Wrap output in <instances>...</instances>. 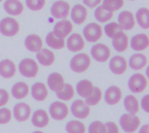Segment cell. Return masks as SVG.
Listing matches in <instances>:
<instances>
[{"instance_id":"obj_28","label":"cell","mask_w":149,"mask_h":133,"mask_svg":"<svg viewBox=\"0 0 149 133\" xmlns=\"http://www.w3.org/2000/svg\"><path fill=\"white\" fill-rule=\"evenodd\" d=\"M29 85L24 82H17L11 88V96L16 99H23L29 95Z\"/></svg>"},{"instance_id":"obj_36","label":"cell","mask_w":149,"mask_h":133,"mask_svg":"<svg viewBox=\"0 0 149 133\" xmlns=\"http://www.w3.org/2000/svg\"><path fill=\"white\" fill-rule=\"evenodd\" d=\"M113 16V13L106 10L102 5H99L94 11V17L96 18L97 21L100 23H106L109 21L110 19H112Z\"/></svg>"},{"instance_id":"obj_32","label":"cell","mask_w":149,"mask_h":133,"mask_svg":"<svg viewBox=\"0 0 149 133\" xmlns=\"http://www.w3.org/2000/svg\"><path fill=\"white\" fill-rule=\"evenodd\" d=\"M45 43L49 47L54 50H61L65 46V41L64 38H59L54 35L52 31L49 32L45 37Z\"/></svg>"},{"instance_id":"obj_10","label":"cell","mask_w":149,"mask_h":133,"mask_svg":"<svg viewBox=\"0 0 149 133\" xmlns=\"http://www.w3.org/2000/svg\"><path fill=\"white\" fill-rule=\"evenodd\" d=\"M70 4L64 0L56 1L51 7V14L54 18L65 19L70 13Z\"/></svg>"},{"instance_id":"obj_14","label":"cell","mask_w":149,"mask_h":133,"mask_svg":"<svg viewBox=\"0 0 149 133\" xmlns=\"http://www.w3.org/2000/svg\"><path fill=\"white\" fill-rule=\"evenodd\" d=\"M73 30V25L71 21L67 19H63L55 24L52 32L54 35L59 38H64L69 36Z\"/></svg>"},{"instance_id":"obj_41","label":"cell","mask_w":149,"mask_h":133,"mask_svg":"<svg viewBox=\"0 0 149 133\" xmlns=\"http://www.w3.org/2000/svg\"><path fill=\"white\" fill-rule=\"evenodd\" d=\"M12 113L10 109L6 107L0 108V125H7L10 122Z\"/></svg>"},{"instance_id":"obj_17","label":"cell","mask_w":149,"mask_h":133,"mask_svg":"<svg viewBox=\"0 0 149 133\" xmlns=\"http://www.w3.org/2000/svg\"><path fill=\"white\" fill-rule=\"evenodd\" d=\"M49 122H50V117L48 113L43 109H38L35 111L31 116V124L36 128L38 129L45 128L49 125Z\"/></svg>"},{"instance_id":"obj_2","label":"cell","mask_w":149,"mask_h":133,"mask_svg":"<svg viewBox=\"0 0 149 133\" xmlns=\"http://www.w3.org/2000/svg\"><path fill=\"white\" fill-rule=\"evenodd\" d=\"M120 125L121 129L127 133H134L141 126V118L136 114L125 113L120 118Z\"/></svg>"},{"instance_id":"obj_11","label":"cell","mask_w":149,"mask_h":133,"mask_svg":"<svg viewBox=\"0 0 149 133\" xmlns=\"http://www.w3.org/2000/svg\"><path fill=\"white\" fill-rule=\"evenodd\" d=\"M31 116V108L26 103H18L13 107V117L19 123L26 122Z\"/></svg>"},{"instance_id":"obj_40","label":"cell","mask_w":149,"mask_h":133,"mask_svg":"<svg viewBox=\"0 0 149 133\" xmlns=\"http://www.w3.org/2000/svg\"><path fill=\"white\" fill-rule=\"evenodd\" d=\"M27 7L33 11L41 10L45 5V0H25Z\"/></svg>"},{"instance_id":"obj_21","label":"cell","mask_w":149,"mask_h":133,"mask_svg":"<svg viewBox=\"0 0 149 133\" xmlns=\"http://www.w3.org/2000/svg\"><path fill=\"white\" fill-rule=\"evenodd\" d=\"M24 46L31 52H38L43 48L42 38L36 34H30L24 39Z\"/></svg>"},{"instance_id":"obj_27","label":"cell","mask_w":149,"mask_h":133,"mask_svg":"<svg viewBox=\"0 0 149 133\" xmlns=\"http://www.w3.org/2000/svg\"><path fill=\"white\" fill-rule=\"evenodd\" d=\"M3 9L11 16H18L24 11V4L19 0H5Z\"/></svg>"},{"instance_id":"obj_7","label":"cell","mask_w":149,"mask_h":133,"mask_svg":"<svg viewBox=\"0 0 149 133\" xmlns=\"http://www.w3.org/2000/svg\"><path fill=\"white\" fill-rule=\"evenodd\" d=\"M102 28L97 23H90L83 29V35L89 43H96L102 37Z\"/></svg>"},{"instance_id":"obj_1","label":"cell","mask_w":149,"mask_h":133,"mask_svg":"<svg viewBox=\"0 0 149 133\" xmlns=\"http://www.w3.org/2000/svg\"><path fill=\"white\" fill-rule=\"evenodd\" d=\"M91 65V57L86 53L74 55L70 61V68L75 73H83L86 71Z\"/></svg>"},{"instance_id":"obj_19","label":"cell","mask_w":149,"mask_h":133,"mask_svg":"<svg viewBox=\"0 0 149 133\" xmlns=\"http://www.w3.org/2000/svg\"><path fill=\"white\" fill-rule=\"evenodd\" d=\"M17 67L15 63L10 59H3L0 61V76L3 78L10 79L15 76Z\"/></svg>"},{"instance_id":"obj_18","label":"cell","mask_w":149,"mask_h":133,"mask_svg":"<svg viewBox=\"0 0 149 133\" xmlns=\"http://www.w3.org/2000/svg\"><path fill=\"white\" fill-rule=\"evenodd\" d=\"M131 48L135 51H142L148 48L149 37L145 33H139L134 35L130 42Z\"/></svg>"},{"instance_id":"obj_39","label":"cell","mask_w":149,"mask_h":133,"mask_svg":"<svg viewBox=\"0 0 149 133\" xmlns=\"http://www.w3.org/2000/svg\"><path fill=\"white\" fill-rule=\"evenodd\" d=\"M88 133H106L105 124L100 120L92 122L88 127Z\"/></svg>"},{"instance_id":"obj_20","label":"cell","mask_w":149,"mask_h":133,"mask_svg":"<svg viewBox=\"0 0 149 133\" xmlns=\"http://www.w3.org/2000/svg\"><path fill=\"white\" fill-rule=\"evenodd\" d=\"M31 97L38 102H43L48 96L47 86L42 82H37L31 88Z\"/></svg>"},{"instance_id":"obj_44","label":"cell","mask_w":149,"mask_h":133,"mask_svg":"<svg viewBox=\"0 0 149 133\" xmlns=\"http://www.w3.org/2000/svg\"><path fill=\"white\" fill-rule=\"evenodd\" d=\"M102 0H83V3L91 9H93L100 4Z\"/></svg>"},{"instance_id":"obj_48","label":"cell","mask_w":149,"mask_h":133,"mask_svg":"<svg viewBox=\"0 0 149 133\" xmlns=\"http://www.w3.org/2000/svg\"><path fill=\"white\" fill-rule=\"evenodd\" d=\"M1 1H3V0H0V2H1Z\"/></svg>"},{"instance_id":"obj_34","label":"cell","mask_w":149,"mask_h":133,"mask_svg":"<svg viewBox=\"0 0 149 133\" xmlns=\"http://www.w3.org/2000/svg\"><path fill=\"white\" fill-rule=\"evenodd\" d=\"M67 133H86V128L85 125L79 120H71L65 125Z\"/></svg>"},{"instance_id":"obj_15","label":"cell","mask_w":149,"mask_h":133,"mask_svg":"<svg viewBox=\"0 0 149 133\" xmlns=\"http://www.w3.org/2000/svg\"><path fill=\"white\" fill-rule=\"evenodd\" d=\"M118 24L123 30H130L134 28L136 20L134 15L129 10H123L119 14Z\"/></svg>"},{"instance_id":"obj_3","label":"cell","mask_w":149,"mask_h":133,"mask_svg":"<svg viewBox=\"0 0 149 133\" xmlns=\"http://www.w3.org/2000/svg\"><path fill=\"white\" fill-rule=\"evenodd\" d=\"M18 70L23 77L27 78H33L38 75L39 67L34 59L27 57L20 61L18 64Z\"/></svg>"},{"instance_id":"obj_43","label":"cell","mask_w":149,"mask_h":133,"mask_svg":"<svg viewBox=\"0 0 149 133\" xmlns=\"http://www.w3.org/2000/svg\"><path fill=\"white\" fill-rule=\"evenodd\" d=\"M105 126H106V133H120V129L114 122L109 121L105 124Z\"/></svg>"},{"instance_id":"obj_42","label":"cell","mask_w":149,"mask_h":133,"mask_svg":"<svg viewBox=\"0 0 149 133\" xmlns=\"http://www.w3.org/2000/svg\"><path fill=\"white\" fill-rule=\"evenodd\" d=\"M10 100V94L4 89H0V108L8 104Z\"/></svg>"},{"instance_id":"obj_30","label":"cell","mask_w":149,"mask_h":133,"mask_svg":"<svg viewBox=\"0 0 149 133\" xmlns=\"http://www.w3.org/2000/svg\"><path fill=\"white\" fill-rule=\"evenodd\" d=\"M124 107L127 113L136 114L140 111V103L138 98L134 95H127L124 98Z\"/></svg>"},{"instance_id":"obj_16","label":"cell","mask_w":149,"mask_h":133,"mask_svg":"<svg viewBox=\"0 0 149 133\" xmlns=\"http://www.w3.org/2000/svg\"><path fill=\"white\" fill-rule=\"evenodd\" d=\"M86 42L79 33H72L66 41V47L71 52H79L85 48Z\"/></svg>"},{"instance_id":"obj_37","label":"cell","mask_w":149,"mask_h":133,"mask_svg":"<svg viewBox=\"0 0 149 133\" xmlns=\"http://www.w3.org/2000/svg\"><path fill=\"white\" fill-rule=\"evenodd\" d=\"M103 8L110 12H114L121 9L124 5V0H102Z\"/></svg>"},{"instance_id":"obj_23","label":"cell","mask_w":149,"mask_h":133,"mask_svg":"<svg viewBox=\"0 0 149 133\" xmlns=\"http://www.w3.org/2000/svg\"><path fill=\"white\" fill-rule=\"evenodd\" d=\"M112 44L113 49L118 52H124L127 50L129 46V39L128 36L124 32L119 33L117 36H115L112 40Z\"/></svg>"},{"instance_id":"obj_6","label":"cell","mask_w":149,"mask_h":133,"mask_svg":"<svg viewBox=\"0 0 149 133\" xmlns=\"http://www.w3.org/2000/svg\"><path fill=\"white\" fill-rule=\"evenodd\" d=\"M49 113L52 119L56 121H62L68 117L69 108L65 103L54 101L49 106Z\"/></svg>"},{"instance_id":"obj_45","label":"cell","mask_w":149,"mask_h":133,"mask_svg":"<svg viewBox=\"0 0 149 133\" xmlns=\"http://www.w3.org/2000/svg\"><path fill=\"white\" fill-rule=\"evenodd\" d=\"M148 98H149V95L148 94H146L142 99H141V107H142V110L148 113L149 112V106H148Z\"/></svg>"},{"instance_id":"obj_8","label":"cell","mask_w":149,"mask_h":133,"mask_svg":"<svg viewBox=\"0 0 149 133\" xmlns=\"http://www.w3.org/2000/svg\"><path fill=\"white\" fill-rule=\"evenodd\" d=\"M91 55L95 61L105 63L110 58L111 51L105 44H96L91 48Z\"/></svg>"},{"instance_id":"obj_5","label":"cell","mask_w":149,"mask_h":133,"mask_svg":"<svg viewBox=\"0 0 149 133\" xmlns=\"http://www.w3.org/2000/svg\"><path fill=\"white\" fill-rule=\"evenodd\" d=\"M19 31V24L13 17H4L0 21V33L5 37H14Z\"/></svg>"},{"instance_id":"obj_33","label":"cell","mask_w":149,"mask_h":133,"mask_svg":"<svg viewBox=\"0 0 149 133\" xmlns=\"http://www.w3.org/2000/svg\"><path fill=\"white\" fill-rule=\"evenodd\" d=\"M149 10L147 7H142L139 9L136 12L135 17L138 24L145 30H148L149 28V20H148Z\"/></svg>"},{"instance_id":"obj_4","label":"cell","mask_w":149,"mask_h":133,"mask_svg":"<svg viewBox=\"0 0 149 133\" xmlns=\"http://www.w3.org/2000/svg\"><path fill=\"white\" fill-rule=\"evenodd\" d=\"M148 85V78L142 73L133 74L129 78L128 82H127L128 89L135 94L143 92L147 89Z\"/></svg>"},{"instance_id":"obj_35","label":"cell","mask_w":149,"mask_h":133,"mask_svg":"<svg viewBox=\"0 0 149 133\" xmlns=\"http://www.w3.org/2000/svg\"><path fill=\"white\" fill-rule=\"evenodd\" d=\"M102 97H103L102 91H101L99 87L94 86L92 94H91L88 98H86L85 102H86V105H89V106H95V105H99V103L101 101Z\"/></svg>"},{"instance_id":"obj_24","label":"cell","mask_w":149,"mask_h":133,"mask_svg":"<svg viewBox=\"0 0 149 133\" xmlns=\"http://www.w3.org/2000/svg\"><path fill=\"white\" fill-rule=\"evenodd\" d=\"M36 57L40 64L46 67L52 65L55 61L54 53L46 48H42L40 51H38L36 54Z\"/></svg>"},{"instance_id":"obj_49","label":"cell","mask_w":149,"mask_h":133,"mask_svg":"<svg viewBox=\"0 0 149 133\" xmlns=\"http://www.w3.org/2000/svg\"><path fill=\"white\" fill-rule=\"evenodd\" d=\"M131 1H134V0H131Z\"/></svg>"},{"instance_id":"obj_25","label":"cell","mask_w":149,"mask_h":133,"mask_svg":"<svg viewBox=\"0 0 149 133\" xmlns=\"http://www.w3.org/2000/svg\"><path fill=\"white\" fill-rule=\"evenodd\" d=\"M129 67L134 71H141L148 64V57L142 53L133 54L129 58Z\"/></svg>"},{"instance_id":"obj_9","label":"cell","mask_w":149,"mask_h":133,"mask_svg":"<svg viewBox=\"0 0 149 133\" xmlns=\"http://www.w3.org/2000/svg\"><path fill=\"white\" fill-rule=\"evenodd\" d=\"M71 112L73 117L79 119H85L89 117L91 109L83 99H76L71 105Z\"/></svg>"},{"instance_id":"obj_31","label":"cell","mask_w":149,"mask_h":133,"mask_svg":"<svg viewBox=\"0 0 149 133\" xmlns=\"http://www.w3.org/2000/svg\"><path fill=\"white\" fill-rule=\"evenodd\" d=\"M55 93H56V97L58 99L63 100V101H70L73 98L75 91H74V88L72 85L65 83L63 87Z\"/></svg>"},{"instance_id":"obj_38","label":"cell","mask_w":149,"mask_h":133,"mask_svg":"<svg viewBox=\"0 0 149 133\" xmlns=\"http://www.w3.org/2000/svg\"><path fill=\"white\" fill-rule=\"evenodd\" d=\"M104 30H105L106 35L112 39L115 36H117L119 33L123 31V30L121 29L120 24L116 22H111V23L107 24V25H105Z\"/></svg>"},{"instance_id":"obj_46","label":"cell","mask_w":149,"mask_h":133,"mask_svg":"<svg viewBox=\"0 0 149 133\" xmlns=\"http://www.w3.org/2000/svg\"><path fill=\"white\" fill-rule=\"evenodd\" d=\"M139 133H149V125L148 124H145L143 125L140 131H139Z\"/></svg>"},{"instance_id":"obj_47","label":"cell","mask_w":149,"mask_h":133,"mask_svg":"<svg viewBox=\"0 0 149 133\" xmlns=\"http://www.w3.org/2000/svg\"><path fill=\"white\" fill-rule=\"evenodd\" d=\"M32 133H45L44 132H41V131H35V132H33Z\"/></svg>"},{"instance_id":"obj_29","label":"cell","mask_w":149,"mask_h":133,"mask_svg":"<svg viewBox=\"0 0 149 133\" xmlns=\"http://www.w3.org/2000/svg\"><path fill=\"white\" fill-rule=\"evenodd\" d=\"M93 84L88 80V79H82L80 80L77 85H76V91H77V93L82 98H88L93 91Z\"/></svg>"},{"instance_id":"obj_13","label":"cell","mask_w":149,"mask_h":133,"mask_svg":"<svg viewBox=\"0 0 149 133\" xmlns=\"http://www.w3.org/2000/svg\"><path fill=\"white\" fill-rule=\"evenodd\" d=\"M123 97V92L121 89L117 85H112L107 89L105 91L104 98L107 105H115L119 104Z\"/></svg>"},{"instance_id":"obj_22","label":"cell","mask_w":149,"mask_h":133,"mask_svg":"<svg viewBox=\"0 0 149 133\" xmlns=\"http://www.w3.org/2000/svg\"><path fill=\"white\" fill-rule=\"evenodd\" d=\"M71 17L74 24H82L87 17V10L82 4H75L71 10Z\"/></svg>"},{"instance_id":"obj_26","label":"cell","mask_w":149,"mask_h":133,"mask_svg":"<svg viewBox=\"0 0 149 133\" xmlns=\"http://www.w3.org/2000/svg\"><path fill=\"white\" fill-rule=\"evenodd\" d=\"M65 85L64 77L58 72H52L47 78V85L49 89L54 92L59 91Z\"/></svg>"},{"instance_id":"obj_12","label":"cell","mask_w":149,"mask_h":133,"mask_svg":"<svg viewBox=\"0 0 149 133\" xmlns=\"http://www.w3.org/2000/svg\"><path fill=\"white\" fill-rule=\"evenodd\" d=\"M127 61L122 56H114L109 61V69L114 75H123L127 71Z\"/></svg>"}]
</instances>
